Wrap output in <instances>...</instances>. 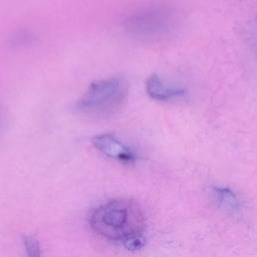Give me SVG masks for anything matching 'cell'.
I'll use <instances>...</instances> for the list:
<instances>
[{
	"mask_svg": "<svg viewBox=\"0 0 257 257\" xmlns=\"http://www.w3.org/2000/svg\"><path fill=\"white\" fill-rule=\"evenodd\" d=\"M90 225L97 234L123 242L130 237L142 235L145 219L137 203L119 199L95 209L90 217Z\"/></svg>",
	"mask_w": 257,
	"mask_h": 257,
	"instance_id": "obj_1",
	"label": "cell"
},
{
	"mask_svg": "<svg viewBox=\"0 0 257 257\" xmlns=\"http://www.w3.org/2000/svg\"><path fill=\"white\" fill-rule=\"evenodd\" d=\"M127 83L120 77L98 79L89 84L77 99L75 110L89 117H105L114 114L125 101Z\"/></svg>",
	"mask_w": 257,
	"mask_h": 257,
	"instance_id": "obj_2",
	"label": "cell"
},
{
	"mask_svg": "<svg viewBox=\"0 0 257 257\" xmlns=\"http://www.w3.org/2000/svg\"><path fill=\"white\" fill-rule=\"evenodd\" d=\"M178 15L174 6L153 3L128 14L123 20L125 31L137 39L152 41L168 36L177 26Z\"/></svg>",
	"mask_w": 257,
	"mask_h": 257,
	"instance_id": "obj_3",
	"label": "cell"
},
{
	"mask_svg": "<svg viewBox=\"0 0 257 257\" xmlns=\"http://www.w3.org/2000/svg\"><path fill=\"white\" fill-rule=\"evenodd\" d=\"M91 142L96 150L108 158L122 163H133L136 161L135 153L111 134L97 135Z\"/></svg>",
	"mask_w": 257,
	"mask_h": 257,
	"instance_id": "obj_4",
	"label": "cell"
},
{
	"mask_svg": "<svg viewBox=\"0 0 257 257\" xmlns=\"http://www.w3.org/2000/svg\"><path fill=\"white\" fill-rule=\"evenodd\" d=\"M146 91L150 97L160 101H169L186 94L184 87L165 82L158 74H151L146 80Z\"/></svg>",
	"mask_w": 257,
	"mask_h": 257,
	"instance_id": "obj_5",
	"label": "cell"
},
{
	"mask_svg": "<svg viewBox=\"0 0 257 257\" xmlns=\"http://www.w3.org/2000/svg\"><path fill=\"white\" fill-rule=\"evenodd\" d=\"M215 195L217 197V200L219 204L229 212H235L239 208V202L236 196L232 191H230L228 188H214Z\"/></svg>",
	"mask_w": 257,
	"mask_h": 257,
	"instance_id": "obj_6",
	"label": "cell"
},
{
	"mask_svg": "<svg viewBox=\"0 0 257 257\" xmlns=\"http://www.w3.org/2000/svg\"><path fill=\"white\" fill-rule=\"evenodd\" d=\"M24 248L27 257H41V251H40V246L38 241L31 237V236H26L24 237Z\"/></svg>",
	"mask_w": 257,
	"mask_h": 257,
	"instance_id": "obj_7",
	"label": "cell"
},
{
	"mask_svg": "<svg viewBox=\"0 0 257 257\" xmlns=\"http://www.w3.org/2000/svg\"><path fill=\"white\" fill-rule=\"evenodd\" d=\"M123 245L126 249L138 250L145 245V238L142 235L130 237L123 241Z\"/></svg>",
	"mask_w": 257,
	"mask_h": 257,
	"instance_id": "obj_8",
	"label": "cell"
},
{
	"mask_svg": "<svg viewBox=\"0 0 257 257\" xmlns=\"http://www.w3.org/2000/svg\"><path fill=\"white\" fill-rule=\"evenodd\" d=\"M8 125V112L6 108L0 103V137L5 132Z\"/></svg>",
	"mask_w": 257,
	"mask_h": 257,
	"instance_id": "obj_9",
	"label": "cell"
}]
</instances>
